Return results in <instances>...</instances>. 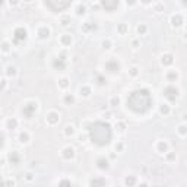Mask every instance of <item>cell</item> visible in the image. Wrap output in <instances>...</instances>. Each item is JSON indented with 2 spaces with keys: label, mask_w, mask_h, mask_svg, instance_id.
I'll use <instances>...</instances> for the list:
<instances>
[{
  "label": "cell",
  "mask_w": 187,
  "mask_h": 187,
  "mask_svg": "<svg viewBox=\"0 0 187 187\" xmlns=\"http://www.w3.org/2000/svg\"><path fill=\"white\" fill-rule=\"evenodd\" d=\"M107 181L103 177H97V178H92L91 180V187H105Z\"/></svg>",
  "instance_id": "obj_10"
},
{
  "label": "cell",
  "mask_w": 187,
  "mask_h": 187,
  "mask_svg": "<svg viewBox=\"0 0 187 187\" xmlns=\"http://www.w3.org/2000/svg\"><path fill=\"white\" fill-rule=\"evenodd\" d=\"M97 83L101 85V86H104V85H107V79L104 76H97Z\"/></svg>",
  "instance_id": "obj_21"
},
{
  "label": "cell",
  "mask_w": 187,
  "mask_h": 187,
  "mask_svg": "<svg viewBox=\"0 0 187 187\" xmlns=\"http://www.w3.org/2000/svg\"><path fill=\"white\" fill-rule=\"evenodd\" d=\"M119 31H120V32H124V31H126V25H120Z\"/></svg>",
  "instance_id": "obj_37"
},
{
  "label": "cell",
  "mask_w": 187,
  "mask_h": 187,
  "mask_svg": "<svg viewBox=\"0 0 187 187\" xmlns=\"http://www.w3.org/2000/svg\"><path fill=\"white\" fill-rule=\"evenodd\" d=\"M101 5L107 12H113L119 8V0H103Z\"/></svg>",
  "instance_id": "obj_8"
},
{
  "label": "cell",
  "mask_w": 187,
  "mask_h": 187,
  "mask_svg": "<svg viewBox=\"0 0 187 187\" xmlns=\"http://www.w3.org/2000/svg\"><path fill=\"white\" fill-rule=\"evenodd\" d=\"M59 187H73V184L69 181V180H61L59 183Z\"/></svg>",
  "instance_id": "obj_20"
},
{
  "label": "cell",
  "mask_w": 187,
  "mask_h": 187,
  "mask_svg": "<svg viewBox=\"0 0 187 187\" xmlns=\"http://www.w3.org/2000/svg\"><path fill=\"white\" fill-rule=\"evenodd\" d=\"M137 32L139 34H145L146 32V27H143V25L142 27H137Z\"/></svg>",
  "instance_id": "obj_30"
},
{
  "label": "cell",
  "mask_w": 187,
  "mask_h": 187,
  "mask_svg": "<svg viewBox=\"0 0 187 187\" xmlns=\"http://www.w3.org/2000/svg\"><path fill=\"white\" fill-rule=\"evenodd\" d=\"M161 61H162V64H164V66H170V64H172L174 59H172V56H171V54H164Z\"/></svg>",
  "instance_id": "obj_13"
},
{
  "label": "cell",
  "mask_w": 187,
  "mask_h": 187,
  "mask_svg": "<svg viewBox=\"0 0 187 187\" xmlns=\"http://www.w3.org/2000/svg\"><path fill=\"white\" fill-rule=\"evenodd\" d=\"M130 75H132V76H136V75H137V69H136V67L130 69Z\"/></svg>",
  "instance_id": "obj_34"
},
{
  "label": "cell",
  "mask_w": 187,
  "mask_h": 187,
  "mask_svg": "<svg viewBox=\"0 0 187 187\" xmlns=\"http://www.w3.org/2000/svg\"><path fill=\"white\" fill-rule=\"evenodd\" d=\"M73 132H75V130H73V127H72V126H67V127H66V135H67V136H72V135H73Z\"/></svg>",
  "instance_id": "obj_25"
},
{
  "label": "cell",
  "mask_w": 187,
  "mask_h": 187,
  "mask_svg": "<svg viewBox=\"0 0 187 187\" xmlns=\"http://www.w3.org/2000/svg\"><path fill=\"white\" fill-rule=\"evenodd\" d=\"M171 24H172V27H180L183 24V18L180 15H175V16L171 18Z\"/></svg>",
  "instance_id": "obj_15"
},
{
  "label": "cell",
  "mask_w": 187,
  "mask_h": 187,
  "mask_svg": "<svg viewBox=\"0 0 187 187\" xmlns=\"http://www.w3.org/2000/svg\"><path fill=\"white\" fill-rule=\"evenodd\" d=\"M66 66H67V60H66V56H64V54H60L59 57H56V59L53 60V67H54L56 70H59V72L64 70Z\"/></svg>",
  "instance_id": "obj_4"
},
{
  "label": "cell",
  "mask_w": 187,
  "mask_h": 187,
  "mask_svg": "<svg viewBox=\"0 0 187 187\" xmlns=\"http://www.w3.org/2000/svg\"><path fill=\"white\" fill-rule=\"evenodd\" d=\"M64 103H66V104H73V103H75L73 95H66V97H64Z\"/></svg>",
  "instance_id": "obj_24"
},
{
  "label": "cell",
  "mask_w": 187,
  "mask_h": 187,
  "mask_svg": "<svg viewBox=\"0 0 187 187\" xmlns=\"http://www.w3.org/2000/svg\"><path fill=\"white\" fill-rule=\"evenodd\" d=\"M186 132H187V129H186L184 126H180V127H178V133H180V135H186Z\"/></svg>",
  "instance_id": "obj_32"
},
{
  "label": "cell",
  "mask_w": 187,
  "mask_h": 187,
  "mask_svg": "<svg viewBox=\"0 0 187 187\" xmlns=\"http://www.w3.org/2000/svg\"><path fill=\"white\" fill-rule=\"evenodd\" d=\"M117 104H119V98H113V100H111V105H113V107H116Z\"/></svg>",
  "instance_id": "obj_35"
},
{
  "label": "cell",
  "mask_w": 187,
  "mask_h": 187,
  "mask_svg": "<svg viewBox=\"0 0 187 187\" xmlns=\"http://www.w3.org/2000/svg\"><path fill=\"white\" fill-rule=\"evenodd\" d=\"M8 124H9V127H10V129H15V127H16V120H9V123H8Z\"/></svg>",
  "instance_id": "obj_31"
},
{
  "label": "cell",
  "mask_w": 187,
  "mask_h": 187,
  "mask_svg": "<svg viewBox=\"0 0 187 187\" xmlns=\"http://www.w3.org/2000/svg\"><path fill=\"white\" fill-rule=\"evenodd\" d=\"M154 105V100L151 95V91L140 88L129 93L127 97V107L136 114H146Z\"/></svg>",
  "instance_id": "obj_1"
},
{
  "label": "cell",
  "mask_w": 187,
  "mask_h": 187,
  "mask_svg": "<svg viewBox=\"0 0 187 187\" xmlns=\"http://www.w3.org/2000/svg\"><path fill=\"white\" fill-rule=\"evenodd\" d=\"M77 13H79V15H83V13H85V6H83V5H79V8H77Z\"/></svg>",
  "instance_id": "obj_28"
},
{
  "label": "cell",
  "mask_w": 187,
  "mask_h": 187,
  "mask_svg": "<svg viewBox=\"0 0 187 187\" xmlns=\"http://www.w3.org/2000/svg\"><path fill=\"white\" fill-rule=\"evenodd\" d=\"M168 79H170V80L177 79V73H175V72H170V73H168Z\"/></svg>",
  "instance_id": "obj_26"
},
{
  "label": "cell",
  "mask_w": 187,
  "mask_h": 187,
  "mask_svg": "<svg viewBox=\"0 0 187 187\" xmlns=\"http://www.w3.org/2000/svg\"><path fill=\"white\" fill-rule=\"evenodd\" d=\"M37 108H38L37 103H28V104H27V105H24V108H22V114H24V117H27V119H32V116L35 114Z\"/></svg>",
  "instance_id": "obj_5"
},
{
  "label": "cell",
  "mask_w": 187,
  "mask_h": 187,
  "mask_svg": "<svg viewBox=\"0 0 187 187\" xmlns=\"http://www.w3.org/2000/svg\"><path fill=\"white\" fill-rule=\"evenodd\" d=\"M44 5L51 12H56L57 13V12H61V10L67 9L72 5V2H70V0H45Z\"/></svg>",
  "instance_id": "obj_3"
},
{
  "label": "cell",
  "mask_w": 187,
  "mask_h": 187,
  "mask_svg": "<svg viewBox=\"0 0 187 187\" xmlns=\"http://www.w3.org/2000/svg\"><path fill=\"white\" fill-rule=\"evenodd\" d=\"M25 40H27V29L25 28H16L15 32H13V43L19 44Z\"/></svg>",
  "instance_id": "obj_7"
},
{
  "label": "cell",
  "mask_w": 187,
  "mask_h": 187,
  "mask_svg": "<svg viewBox=\"0 0 187 187\" xmlns=\"http://www.w3.org/2000/svg\"><path fill=\"white\" fill-rule=\"evenodd\" d=\"M89 92H91V89H89V88H86V86L80 88V95H83V97H88V95H89Z\"/></svg>",
  "instance_id": "obj_22"
},
{
  "label": "cell",
  "mask_w": 187,
  "mask_h": 187,
  "mask_svg": "<svg viewBox=\"0 0 187 187\" xmlns=\"http://www.w3.org/2000/svg\"><path fill=\"white\" fill-rule=\"evenodd\" d=\"M47 121H48L50 124H56V123L59 121V114H57V113H50V114L47 116Z\"/></svg>",
  "instance_id": "obj_14"
},
{
  "label": "cell",
  "mask_w": 187,
  "mask_h": 187,
  "mask_svg": "<svg viewBox=\"0 0 187 187\" xmlns=\"http://www.w3.org/2000/svg\"><path fill=\"white\" fill-rule=\"evenodd\" d=\"M105 70H108L110 73H119L120 72V63L117 60H108L105 63Z\"/></svg>",
  "instance_id": "obj_9"
},
{
  "label": "cell",
  "mask_w": 187,
  "mask_h": 187,
  "mask_svg": "<svg viewBox=\"0 0 187 187\" xmlns=\"http://www.w3.org/2000/svg\"><path fill=\"white\" fill-rule=\"evenodd\" d=\"M19 139H21V142H28V135L27 133H21Z\"/></svg>",
  "instance_id": "obj_27"
},
{
  "label": "cell",
  "mask_w": 187,
  "mask_h": 187,
  "mask_svg": "<svg viewBox=\"0 0 187 187\" xmlns=\"http://www.w3.org/2000/svg\"><path fill=\"white\" fill-rule=\"evenodd\" d=\"M38 35H40V38H43V40H44V38H48V37H50V29L44 27V28H41V29L38 31Z\"/></svg>",
  "instance_id": "obj_17"
},
{
  "label": "cell",
  "mask_w": 187,
  "mask_h": 187,
  "mask_svg": "<svg viewBox=\"0 0 187 187\" xmlns=\"http://www.w3.org/2000/svg\"><path fill=\"white\" fill-rule=\"evenodd\" d=\"M61 43H63V44H66V45H67V44H70V43H72V38H70V35H63V38H61Z\"/></svg>",
  "instance_id": "obj_23"
},
{
  "label": "cell",
  "mask_w": 187,
  "mask_h": 187,
  "mask_svg": "<svg viewBox=\"0 0 187 187\" xmlns=\"http://www.w3.org/2000/svg\"><path fill=\"white\" fill-rule=\"evenodd\" d=\"M167 149H168V146H167L165 142H159L158 143V151L159 152H167Z\"/></svg>",
  "instance_id": "obj_19"
},
{
  "label": "cell",
  "mask_w": 187,
  "mask_h": 187,
  "mask_svg": "<svg viewBox=\"0 0 187 187\" xmlns=\"http://www.w3.org/2000/svg\"><path fill=\"white\" fill-rule=\"evenodd\" d=\"M139 187H148V184H145V183H142V184H140Z\"/></svg>",
  "instance_id": "obj_39"
},
{
  "label": "cell",
  "mask_w": 187,
  "mask_h": 187,
  "mask_svg": "<svg viewBox=\"0 0 187 187\" xmlns=\"http://www.w3.org/2000/svg\"><path fill=\"white\" fill-rule=\"evenodd\" d=\"M103 45H104V48H110V43H108V41H104Z\"/></svg>",
  "instance_id": "obj_38"
},
{
  "label": "cell",
  "mask_w": 187,
  "mask_h": 187,
  "mask_svg": "<svg viewBox=\"0 0 187 187\" xmlns=\"http://www.w3.org/2000/svg\"><path fill=\"white\" fill-rule=\"evenodd\" d=\"M67 82H69L67 79H61V80H60V86H61V88H66V86H67Z\"/></svg>",
  "instance_id": "obj_33"
},
{
  "label": "cell",
  "mask_w": 187,
  "mask_h": 187,
  "mask_svg": "<svg viewBox=\"0 0 187 187\" xmlns=\"http://www.w3.org/2000/svg\"><path fill=\"white\" fill-rule=\"evenodd\" d=\"M97 165H98V168H101V170H108V167H110V164H108V161H107L105 158H100V159L97 161Z\"/></svg>",
  "instance_id": "obj_12"
},
{
  "label": "cell",
  "mask_w": 187,
  "mask_h": 187,
  "mask_svg": "<svg viewBox=\"0 0 187 187\" xmlns=\"http://www.w3.org/2000/svg\"><path fill=\"white\" fill-rule=\"evenodd\" d=\"M164 97L168 100V101H175V98L178 97V89L175 86H167L164 89Z\"/></svg>",
  "instance_id": "obj_6"
},
{
  "label": "cell",
  "mask_w": 187,
  "mask_h": 187,
  "mask_svg": "<svg viewBox=\"0 0 187 187\" xmlns=\"http://www.w3.org/2000/svg\"><path fill=\"white\" fill-rule=\"evenodd\" d=\"M63 156H64L66 159H72V158L75 156V149L70 148V146L64 148V149H63Z\"/></svg>",
  "instance_id": "obj_11"
},
{
  "label": "cell",
  "mask_w": 187,
  "mask_h": 187,
  "mask_svg": "<svg viewBox=\"0 0 187 187\" xmlns=\"http://www.w3.org/2000/svg\"><path fill=\"white\" fill-rule=\"evenodd\" d=\"M161 113H162V114H168V113H170V108H168L167 105H162V107H161Z\"/></svg>",
  "instance_id": "obj_29"
},
{
  "label": "cell",
  "mask_w": 187,
  "mask_h": 187,
  "mask_svg": "<svg viewBox=\"0 0 187 187\" xmlns=\"http://www.w3.org/2000/svg\"><path fill=\"white\" fill-rule=\"evenodd\" d=\"M9 161L12 164H19V155H18V152H12L9 155Z\"/></svg>",
  "instance_id": "obj_18"
},
{
  "label": "cell",
  "mask_w": 187,
  "mask_h": 187,
  "mask_svg": "<svg viewBox=\"0 0 187 187\" xmlns=\"http://www.w3.org/2000/svg\"><path fill=\"white\" fill-rule=\"evenodd\" d=\"M8 70H9V72H8V75H15V69H13V67H9Z\"/></svg>",
  "instance_id": "obj_36"
},
{
  "label": "cell",
  "mask_w": 187,
  "mask_h": 187,
  "mask_svg": "<svg viewBox=\"0 0 187 187\" xmlns=\"http://www.w3.org/2000/svg\"><path fill=\"white\" fill-rule=\"evenodd\" d=\"M124 183H126L127 187H133V186L136 184V177H135V175H127L126 180H124Z\"/></svg>",
  "instance_id": "obj_16"
},
{
  "label": "cell",
  "mask_w": 187,
  "mask_h": 187,
  "mask_svg": "<svg viewBox=\"0 0 187 187\" xmlns=\"http://www.w3.org/2000/svg\"><path fill=\"white\" fill-rule=\"evenodd\" d=\"M89 132V139L92 143H95L97 146H105L111 142L113 137V130L111 126L105 121H95L92 123L88 129Z\"/></svg>",
  "instance_id": "obj_2"
}]
</instances>
